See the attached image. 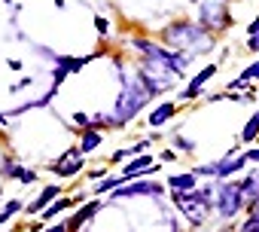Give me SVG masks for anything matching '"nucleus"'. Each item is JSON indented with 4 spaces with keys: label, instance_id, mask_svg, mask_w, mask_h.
Returning a JSON list of instances; mask_svg holds the SVG:
<instances>
[{
    "label": "nucleus",
    "instance_id": "nucleus-1",
    "mask_svg": "<svg viewBox=\"0 0 259 232\" xmlns=\"http://www.w3.org/2000/svg\"><path fill=\"white\" fill-rule=\"evenodd\" d=\"M150 95H153V89L144 83V76H135L132 83L122 89V95H119V107L113 110V120H110V123H125L128 116H135V113L150 101Z\"/></svg>",
    "mask_w": 259,
    "mask_h": 232
},
{
    "label": "nucleus",
    "instance_id": "nucleus-2",
    "mask_svg": "<svg viewBox=\"0 0 259 232\" xmlns=\"http://www.w3.org/2000/svg\"><path fill=\"white\" fill-rule=\"evenodd\" d=\"M174 202L177 208L192 220V223H201L210 211V189H195V192H174Z\"/></svg>",
    "mask_w": 259,
    "mask_h": 232
},
{
    "label": "nucleus",
    "instance_id": "nucleus-3",
    "mask_svg": "<svg viewBox=\"0 0 259 232\" xmlns=\"http://www.w3.org/2000/svg\"><path fill=\"white\" fill-rule=\"evenodd\" d=\"M241 202H244V189L238 183H229V186L220 189V214L223 217H235L238 208H241Z\"/></svg>",
    "mask_w": 259,
    "mask_h": 232
},
{
    "label": "nucleus",
    "instance_id": "nucleus-4",
    "mask_svg": "<svg viewBox=\"0 0 259 232\" xmlns=\"http://www.w3.org/2000/svg\"><path fill=\"white\" fill-rule=\"evenodd\" d=\"M213 73H217V64H207L204 70H198V73H195V80H192V83L186 86V92H183V98H186V101H189V98H198V92H201V86H204V83H207V80H210Z\"/></svg>",
    "mask_w": 259,
    "mask_h": 232
},
{
    "label": "nucleus",
    "instance_id": "nucleus-5",
    "mask_svg": "<svg viewBox=\"0 0 259 232\" xmlns=\"http://www.w3.org/2000/svg\"><path fill=\"white\" fill-rule=\"evenodd\" d=\"M79 168H82V165H79V156H76V150H70V153H67V156L52 168V171H55V174H61V177H70V174H76Z\"/></svg>",
    "mask_w": 259,
    "mask_h": 232
},
{
    "label": "nucleus",
    "instance_id": "nucleus-6",
    "mask_svg": "<svg viewBox=\"0 0 259 232\" xmlns=\"http://www.w3.org/2000/svg\"><path fill=\"white\" fill-rule=\"evenodd\" d=\"M144 171H156L150 156H141V159H135L132 165H128V168L122 171V177H138V174H144Z\"/></svg>",
    "mask_w": 259,
    "mask_h": 232
},
{
    "label": "nucleus",
    "instance_id": "nucleus-7",
    "mask_svg": "<svg viewBox=\"0 0 259 232\" xmlns=\"http://www.w3.org/2000/svg\"><path fill=\"white\" fill-rule=\"evenodd\" d=\"M147 192H162V186H156V183H135V186H125V189H119L116 196L119 199H125V196H147Z\"/></svg>",
    "mask_w": 259,
    "mask_h": 232
},
{
    "label": "nucleus",
    "instance_id": "nucleus-8",
    "mask_svg": "<svg viewBox=\"0 0 259 232\" xmlns=\"http://www.w3.org/2000/svg\"><path fill=\"white\" fill-rule=\"evenodd\" d=\"M244 162H247L244 156H238V159L232 156V159H226V162H220V165H217V177H229V174H235L238 168H244Z\"/></svg>",
    "mask_w": 259,
    "mask_h": 232
},
{
    "label": "nucleus",
    "instance_id": "nucleus-9",
    "mask_svg": "<svg viewBox=\"0 0 259 232\" xmlns=\"http://www.w3.org/2000/svg\"><path fill=\"white\" fill-rule=\"evenodd\" d=\"M58 192H61L58 186H46V189H43V196H40V199H37V202H34L31 208H28V211H31V214H37V211H43V208H46L49 202H55V199H58Z\"/></svg>",
    "mask_w": 259,
    "mask_h": 232
},
{
    "label": "nucleus",
    "instance_id": "nucleus-10",
    "mask_svg": "<svg viewBox=\"0 0 259 232\" xmlns=\"http://www.w3.org/2000/svg\"><path fill=\"white\" fill-rule=\"evenodd\" d=\"M171 116H174V104H162V107L150 116V123H153V126H165Z\"/></svg>",
    "mask_w": 259,
    "mask_h": 232
},
{
    "label": "nucleus",
    "instance_id": "nucleus-11",
    "mask_svg": "<svg viewBox=\"0 0 259 232\" xmlns=\"http://www.w3.org/2000/svg\"><path fill=\"white\" fill-rule=\"evenodd\" d=\"M168 186L177 189V192H180V189H192V186H195V174H177V177L168 180Z\"/></svg>",
    "mask_w": 259,
    "mask_h": 232
},
{
    "label": "nucleus",
    "instance_id": "nucleus-12",
    "mask_svg": "<svg viewBox=\"0 0 259 232\" xmlns=\"http://www.w3.org/2000/svg\"><path fill=\"white\" fill-rule=\"evenodd\" d=\"M95 211H98V205H95V202H92V205H85V208H82V211H79V214H76V217H73V220L67 223V232H73L76 226H82V223H85V220H89V217H92Z\"/></svg>",
    "mask_w": 259,
    "mask_h": 232
},
{
    "label": "nucleus",
    "instance_id": "nucleus-13",
    "mask_svg": "<svg viewBox=\"0 0 259 232\" xmlns=\"http://www.w3.org/2000/svg\"><path fill=\"white\" fill-rule=\"evenodd\" d=\"M256 135H259V113H256V116H253V120L247 123V129H244V135H241V141H244V144H250V141H253Z\"/></svg>",
    "mask_w": 259,
    "mask_h": 232
},
{
    "label": "nucleus",
    "instance_id": "nucleus-14",
    "mask_svg": "<svg viewBox=\"0 0 259 232\" xmlns=\"http://www.w3.org/2000/svg\"><path fill=\"white\" fill-rule=\"evenodd\" d=\"M98 144H101V135H98V132H85V135H82V153L95 150Z\"/></svg>",
    "mask_w": 259,
    "mask_h": 232
},
{
    "label": "nucleus",
    "instance_id": "nucleus-15",
    "mask_svg": "<svg viewBox=\"0 0 259 232\" xmlns=\"http://www.w3.org/2000/svg\"><path fill=\"white\" fill-rule=\"evenodd\" d=\"M67 205H70V202H67V199H58V202H55V205H52V208H49V211H46V214H43V220H52V217H55V214H58V211H64V208H67Z\"/></svg>",
    "mask_w": 259,
    "mask_h": 232
},
{
    "label": "nucleus",
    "instance_id": "nucleus-16",
    "mask_svg": "<svg viewBox=\"0 0 259 232\" xmlns=\"http://www.w3.org/2000/svg\"><path fill=\"white\" fill-rule=\"evenodd\" d=\"M19 208H22V202H10V205L4 208V214H0V223H7V220H10V217L19 211Z\"/></svg>",
    "mask_w": 259,
    "mask_h": 232
},
{
    "label": "nucleus",
    "instance_id": "nucleus-17",
    "mask_svg": "<svg viewBox=\"0 0 259 232\" xmlns=\"http://www.w3.org/2000/svg\"><path fill=\"white\" fill-rule=\"evenodd\" d=\"M241 80H244V83H247V80H259V61H256V64H250V67L244 70V76H241Z\"/></svg>",
    "mask_w": 259,
    "mask_h": 232
},
{
    "label": "nucleus",
    "instance_id": "nucleus-18",
    "mask_svg": "<svg viewBox=\"0 0 259 232\" xmlns=\"http://www.w3.org/2000/svg\"><path fill=\"white\" fill-rule=\"evenodd\" d=\"M247 49H253V52H259V34H256V37H250V43H247Z\"/></svg>",
    "mask_w": 259,
    "mask_h": 232
},
{
    "label": "nucleus",
    "instance_id": "nucleus-19",
    "mask_svg": "<svg viewBox=\"0 0 259 232\" xmlns=\"http://www.w3.org/2000/svg\"><path fill=\"white\" fill-rule=\"evenodd\" d=\"M247 31H250V37H256V34H259V16H256V22H250V28H247Z\"/></svg>",
    "mask_w": 259,
    "mask_h": 232
},
{
    "label": "nucleus",
    "instance_id": "nucleus-20",
    "mask_svg": "<svg viewBox=\"0 0 259 232\" xmlns=\"http://www.w3.org/2000/svg\"><path fill=\"white\" fill-rule=\"evenodd\" d=\"M73 120H76V126H89V116H82V113H76Z\"/></svg>",
    "mask_w": 259,
    "mask_h": 232
},
{
    "label": "nucleus",
    "instance_id": "nucleus-21",
    "mask_svg": "<svg viewBox=\"0 0 259 232\" xmlns=\"http://www.w3.org/2000/svg\"><path fill=\"white\" fill-rule=\"evenodd\" d=\"M244 159H256V162H259V150H250V153H247Z\"/></svg>",
    "mask_w": 259,
    "mask_h": 232
},
{
    "label": "nucleus",
    "instance_id": "nucleus-22",
    "mask_svg": "<svg viewBox=\"0 0 259 232\" xmlns=\"http://www.w3.org/2000/svg\"><path fill=\"white\" fill-rule=\"evenodd\" d=\"M49 232H67V226H55V229H49Z\"/></svg>",
    "mask_w": 259,
    "mask_h": 232
}]
</instances>
